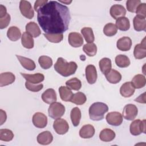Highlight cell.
<instances>
[{"label": "cell", "mask_w": 146, "mask_h": 146, "mask_svg": "<svg viewBox=\"0 0 146 146\" xmlns=\"http://www.w3.org/2000/svg\"><path fill=\"white\" fill-rule=\"evenodd\" d=\"M68 40L69 44L73 47H79L83 44L82 36L78 33H70L68 35Z\"/></svg>", "instance_id": "obj_11"}, {"label": "cell", "mask_w": 146, "mask_h": 146, "mask_svg": "<svg viewBox=\"0 0 146 146\" xmlns=\"http://www.w3.org/2000/svg\"><path fill=\"white\" fill-rule=\"evenodd\" d=\"M115 132L109 128L103 129L99 134L100 139L104 142H110L115 137Z\"/></svg>", "instance_id": "obj_26"}, {"label": "cell", "mask_w": 146, "mask_h": 146, "mask_svg": "<svg viewBox=\"0 0 146 146\" xmlns=\"http://www.w3.org/2000/svg\"><path fill=\"white\" fill-rule=\"evenodd\" d=\"M48 115L54 119L62 117L65 112L64 106L59 102H54L50 104L48 109Z\"/></svg>", "instance_id": "obj_4"}, {"label": "cell", "mask_w": 146, "mask_h": 146, "mask_svg": "<svg viewBox=\"0 0 146 146\" xmlns=\"http://www.w3.org/2000/svg\"><path fill=\"white\" fill-rule=\"evenodd\" d=\"M86 78L89 84H94L97 79V71L94 65L89 64L86 67Z\"/></svg>", "instance_id": "obj_14"}, {"label": "cell", "mask_w": 146, "mask_h": 146, "mask_svg": "<svg viewBox=\"0 0 146 146\" xmlns=\"http://www.w3.org/2000/svg\"><path fill=\"white\" fill-rule=\"evenodd\" d=\"M52 140L53 136L52 133L48 131L41 132L37 136V141L41 145H48L52 141Z\"/></svg>", "instance_id": "obj_20"}, {"label": "cell", "mask_w": 146, "mask_h": 146, "mask_svg": "<svg viewBox=\"0 0 146 146\" xmlns=\"http://www.w3.org/2000/svg\"><path fill=\"white\" fill-rule=\"evenodd\" d=\"M107 122L113 126H119L123 122V117L121 114L116 111L109 112L106 117Z\"/></svg>", "instance_id": "obj_9"}, {"label": "cell", "mask_w": 146, "mask_h": 146, "mask_svg": "<svg viewBox=\"0 0 146 146\" xmlns=\"http://www.w3.org/2000/svg\"><path fill=\"white\" fill-rule=\"evenodd\" d=\"M108 111V106L102 102H95L89 108V116L94 121L102 120L104 117V114Z\"/></svg>", "instance_id": "obj_3"}, {"label": "cell", "mask_w": 146, "mask_h": 146, "mask_svg": "<svg viewBox=\"0 0 146 146\" xmlns=\"http://www.w3.org/2000/svg\"><path fill=\"white\" fill-rule=\"evenodd\" d=\"M15 80V75L10 72L1 73L0 75V86L3 87L12 84Z\"/></svg>", "instance_id": "obj_18"}, {"label": "cell", "mask_w": 146, "mask_h": 146, "mask_svg": "<svg viewBox=\"0 0 146 146\" xmlns=\"http://www.w3.org/2000/svg\"><path fill=\"white\" fill-rule=\"evenodd\" d=\"M59 92L61 99L64 102L70 101L73 95L71 89L66 86H60L59 88Z\"/></svg>", "instance_id": "obj_30"}, {"label": "cell", "mask_w": 146, "mask_h": 146, "mask_svg": "<svg viewBox=\"0 0 146 146\" xmlns=\"http://www.w3.org/2000/svg\"><path fill=\"white\" fill-rule=\"evenodd\" d=\"M145 38H144L141 43L137 44L134 48L133 55L136 59H141L146 56V46Z\"/></svg>", "instance_id": "obj_13"}, {"label": "cell", "mask_w": 146, "mask_h": 146, "mask_svg": "<svg viewBox=\"0 0 146 146\" xmlns=\"http://www.w3.org/2000/svg\"><path fill=\"white\" fill-rule=\"evenodd\" d=\"M140 0H128L126 2L127 9L131 13H135L137 6L140 4Z\"/></svg>", "instance_id": "obj_43"}, {"label": "cell", "mask_w": 146, "mask_h": 146, "mask_svg": "<svg viewBox=\"0 0 146 146\" xmlns=\"http://www.w3.org/2000/svg\"><path fill=\"white\" fill-rule=\"evenodd\" d=\"M48 1L47 0H37V1H36L34 3V10L36 11H37V10H38L39 8H40L44 5L48 3Z\"/></svg>", "instance_id": "obj_47"}, {"label": "cell", "mask_w": 146, "mask_h": 146, "mask_svg": "<svg viewBox=\"0 0 146 146\" xmlns=\"http://www.w3.org/2000/svg\"><path fill=\"white\" fill-rule=\"evenodd\" d=\"M117 32V29L115 25L112 23L106 24L103 28V33L107 36H112Z\"/></svg>", "instance_id": "obj_40"}, {"label": "cell", "mask_w": 146, "mask_h": 146, "mask_svg": "<svg viewBox=\"0 0 146 146\" xmlns=\"http://www.w3.org/2000/svg\"><path fill=\"white\" fill-rule=\"evenodd\" d=\"M10 15L8 13L5 17L0 18V29H3L7 27L10 23Z\"/></svg>", "instance_id": "obj_46"}, {"label": "cell", "mask_w": 146, "mask_h": 146, "mask_svg": "<svg viewBox=\"0 0 146 146\" xmlns=\"http://www.w3.org/2000/svg\"><path fill=\"white\" fill-rule=\"evenodd\" d=\"M66 85L71 90L79 91L81 88L82 83L79 79L76 78H73L67 80L66 82Z\"/></svg>", "instance_id": "obj_38"}, {"label": "cell", "mask_w": 146, "mask_h": 146, "mask_svg": "<svg viewBox=\"0 0 146 146\" xmlns=\"http://www.w3.org/2000/svg\"><path fill=\"white\" fill-rule=\"evenodd\" d=\"M87 98L85 94L82 92H78L73 94L70 101L76 105H82L86 103Z\"/></svg>", "instance_id": "obj_35"}, {"label": "cell", "mask_w": 146, "mask_h": 146, "mask_svg": "<svg viewBox=\"0 0 146 146\" xmlns=\"http://www.w3.org/2000/svg\"><path fill=\"white\" fill-rule=\"evenodd\" d=\"M7 36L10 40L15 42L21 37V32L17 27L11 26L7 30Z\"/></svg>", "instance_id": "obj_27"}, {"label": "cell", "mask_w": 146, "mask_h": 146, "mask_svg": "<svg viewBox=\"0 0 146 146\" xmlns=\"http://www.w3.org/2000/svg\"><path fill=\"white\" fill-rule=\"evenodd\" d=\"M110 15L115 19H117L120 17H123L126 14V10L121 5H113L110 9Z\"/></svg>", "instance_id": "obj_12"}, {"label": "cell", "mask_w": 146, "mask_h": 146, "mask_svg": "<svg viewBox=\"0 0 146 146\" xmlns=\"http://www.w3.org/2000/svg\"><path fill=\"white\" fill-rule=\"evenodd\" d=\"M14 137L13 132L9 129H0V140L4 141H10Z\"/></svg>", "instance_id": "obj_41"}, {"label": "cell", "mask_w": 146, "mask_h": 146, "mask_svg": "<svg viewBox=\"0 0 146 146\" xmlns=\"http://www.w3.org/2000/svg\"><path fill=\"white\" fill-rule=\"evenodd\" d=\"M45 38L50 42L52 43H59L63 38V34H46L44 33Z\"/></svg>", "instance_id": "obj_42"}, {"label": "cell", "mask_w": 146, "mask_h": 146, "mask_svg": "<svg viewBox=\"0 0 146 146\" xmlns=\"http://www.w3.org/2000/svg\"><path fill=\"white\" fill-rule=\"evenodd\" d=\"M19 10L21 14L28 19H32L34 16V12L31 3L27 1H21L19 3Z\"/></svg>", "instance_id": "obj_8"}, {"label": "cell", "mask_w": 146, "mask_h": 146, "mask_svg": "<svg viewBox=\"0 0 146 146\" xmlns=\"http://www.w3.org/2000/svg\"><path fill=\"white\" fill-rule=\"evenodd\" d=\"M107 80L112 84H116L121 79V75L116 70L111 69L105 75Z\"/></svg>", "instance_id": "obj_24"}, {"label": "cell", "mask_w": 146, "mask_h": 146, "mask_svg": "<svg viewBox=\"0 0 146 146\" xmlns=\"http://www.w3.org/2000/svg\"><path fill=\"white\" fill-rule=\"evenodd\" d=\"M83 50L89 56H94L97 52V47L94 43H90L84 44Z\"/></svg>", "instance_id": "obj_39"}, {"label": "cell", "mask_w": 146, "mask_h": 146, "mask_svg": "<svg viewBox=\"0 0 146 146\" xmlns=\"http://www.w3.org/2000/svg\"><path fill=\"white\" fill-rule=\"evenodd\" d=\"M145 120L141 121L139 119H136L133 121L130 124V132L133 136L139 135L141 133H145Z\"/></svg>", "instance_id": "obj_5"}, {"label": "cell", "mask_w": 146, "mask_h": 146, "mask_svg": "<svg viewBox=\"0 0 146 146\" xmlns=\"http://www.w3.org/2000/svg\"><path fill=\"white\" fill-rule=\"evenodd\" d=\"M135 88L131 82H127L123 84L120 88V94L125 98L131 97L135 92Z\"/></svg>", "instance_id": "obj_19"}, {"label": "cell", "mask_w": 146, "mask_h": 146, "mask_svg": "<svg viewBox=\"0 0 146 146\" xmlns=\"http://www.w3.org/2000/svg\"><path fill=\"white\" fill-rule=\"evenodd\" d=\"M135 101L141 103H145V93L144 92L140 95L138 98L135 99Z\"/></svg>", "instance_id": "obj_49"}, {"label": "cell", "mask_w": 146, "mask_h": 146, "mask_svg": "<svg viewBox=\"0 0 146 146\" xmlns=\"http://www.w3.org/2000/svg\"><path fill=\"white\" fill-rule=\"evenodd\" d=\"M25 87L28 90L30 91L38 92L43 88V85L42 83L36 85V84H33L26 81L25 83Z\"/></svg>", "instance_id": "obj_44"}, {"label": "cell", "mask_w": 146, "mask_h": 146, "mask_svg": "<svg viewBox=\"0 0 146 146\" xmlns=\"http://www.w3.org/2000/svg\"><path fill=\"white\" fill-rule=\"evenodd\" d=\"M99 66L101 72L105 75L112 68L111 60L108 58H103L99 61Z\"/></svg>", "instance_id": "obj_29"}, {"label": "cell", "mask_w": 146, "mask_h": 146, "mask_svg": "<svg viewBox=\"0 0 146 146\" xmlns=\"http://www.w3.org/2000/svg\"><path fill=\"white\" fill-rule=\"evenodd\" d=\"M26 31L34 38L39 36L41 34L38 25L34 22H30L26 25Z\"/></svg>", "instance_id": "obj_23"}, {"label": "cell", "mask_w": 146, "mask_h": 146, "mask_svg": "<svg viewBox=\"0 0 146 146\" xmlns=\"http://www.w3.org/2000/svg\"><path fill=\"white\" fill-rule=\"evenodd\" d=\"M135 88H141L144 87L146 83L145 78L144 75L141 74L136 75L132 79L131 82Z\"/></svg>", "instance_id": "obj_31"}, {"label": "cell", "mask_w": 146, "mask_h": 146, "mask_svg": "<svg viewBox=\"0 0 146 146\" xmlns=\"http://www.w3.org/2000/svg\"><path fill=\"white\" fill-rule=\"evenodd\" d=\"M134 29L137 31H145L146 21L145 18L136 15L133 20Z\"/></svg>", "instance_id": "obj_25"}, {"label": "cell", "mask_w": 146, "mask_h": 146, "mask_svg": "<svg viewBox=\"0 0 146 146\" xmlns=\"http://www.w3.org/2000/svg\"><path fill=\"white\" fill-rule=\"evenodd\" d=\"M21 43L24 47L28 49L32 48L34 47V43L33 36L27 32L23 33L21 36Z\"/></svg>", "instance_id": "obj_32"}, {"label": "cell", "mask_w": 146, "mask_h": 146, "mask_svg": "<svg viewBox=\"0 0 146 146\" xmlns=\"http://www.w3.org/2000/svg\"><path fill=\"white\" fill-rule=\"evenodd\" d=\"M15 56L18 58L22 66L25 69L29 71H33L35 68V63L32 59L18 55H16Z\"/></svg>", "instance_id": "obj_21"}, {"label": "cell", "mask_w": 146, "mask_h": 146, "mask_svg": "<svg viewBox=\"0 0 146 146\" xmlns=\"http://www.w3.org/2000/svg\"><path fill=\"white\" fill-rule=\"evenodd\" d=\"M0 118H1V125H2L6 120L7 115L5 111L2 110H0Z\"/></svg>", "instance_id": "obj_48"}, {"label": "cell", "mask_w": 146, "mask_h": 146, "mask_svg": "<svg viewBox=\"0 0 146 146\" xmlns=\"http://www.w3.org/2000/svg\"><path fill=\"white\" fill-rule=\"evenodd\" d=\"M32 121L34 125L38 128H43L47 124V117L42 112H36L34 114Z\"/></svg>", "instance_id": "obj_10"}, {"label": "cell", "mask_w": 146, "mask_h": 146, "mask_svg": "<svg viewBox=\"0 0 146 146\" xmlns=\"http://www.w3.org/2000/svg\"><path fill=\"white\" fill-rule=\"evenodd\" d=\"M115 63L119 67L125 68L129 66L130 60L125 55H118L115 58Z\"/></svg>", "instance_id": "obj_34"}, {"label": "cell", "mask_w": 146, "mask_h": 146, "mask_svg": "<svg viewBox=\"0 0 146 146\" xmlns=\"http://www.w3.org/2000/svg\"><path fill=\"white\" fill-rule=\"evenodd\" d=\"M136 15L145 18L146 17V4L145 3H140L137 7L136 12Z\"/></svg>", "instance_id": "obj_45"}, {"label": "cell", "mask_w": 146, "mask_h": 146, "mask_svg": "<svg viewBox=\"0 0 146 146\" xmlns=\"http://www.w3.org/2000/svg\"><path fill=\"white\" fill-rule=\"evenodd\" d=\"M78 68L77 64L74 62H67L63 58H58L54 64L55 70L63 76H69L76 72Z\"/></svg>", "instance_id": "obj_2"}, {"label": "cell", "mask_w": 146, "mask_h": 146, "mask_svg": "<svg viewBox=\"0 0 146 146\" xmlns=\"http://www.w3.org/2000/svg\"><path fill=\"white\" fill-rule=\"evenodd\" d=\"M59 2H61V3H66L67 5H68V4H70L72 2V1H60Z\"/></svg>", "instance_id": "obj_51"}, {"label": "cell", "mask_w": 146, "mask_h": 146, "mask_svg": "<svg viewBox=\"0 0 146 146\" xmlns=\"http://www.w3.org/2000/svg\"><path fill=\"white\" fill-rule=\"evenodd\" d=\"M95 128L91 124L83 125L79 131V136L83 139H89L93 137L95 134Z\"/></svg>", "instance_id": "obj_22"}, {"label": "cell", "mask_w": 146, "mask_h": 146, "mask_svg": "<svg viewBox=\"0 0 146 146\" xmlns=\"http://www.w3.org/2000/svg\"><path fill=\"white\" fill-rule=\"evenodd\" d=\"M7 14V10L5 6L0 5V18L5 17Z\"/></svg>", "instance_id": "obj_50"}, {"label": "cell", "mask_w": 146, "mask_h": 146, "mask_svg": "<svg viewBox=\"0 0 146 146\" xmlns=\"http://www.w3.org/2000/svg\"><path fill=\"white\" fill-rule=\"evenodd\" d=\"M38 62L40 66L44 70L50 68L52 65V59L50 57L45 55L40 56L38 59Z\"/></svg>", "instance_id": "obj_37"}, {"label": "cell", "mask_w": 146, "mask_h": 146, "mask_svg": "<svg viewBox=\"0 0 146 146\" xmlns=\"http://www.w3.org/2000/svg\"><path fill=\"white\" fill-rule=\"evenodd\" d=\"M132 46V40L128 36H123L117 41V48L121 51H127L131 49Z\"/></svg>", "instance_id": "obj_17"}, {"label": "cell", "mask_w": 146, "mask_h": 146, "mask_svg": "<svg viewBox=\"0 0 146 146\" xmlns=\"http://www.w3.org/2000/svg\"><path fill=\"white\" fill-rule=\"evenodd\" d=\"M53 128L56 133L59 135H64L68 132L69 125L66 120L58 118L54 121Z\"/></svg>", "instance_id": "obj_7"}, {"label": "cell", "mask_w": 146, "mask_h": 146, "mask_svg": "<svg viewBox=\"0 0 146 146\" xmlns=\"http://www.w3.org/2000/svg\"><path fill=\"white\" fill-rule=\"evenodd\" d=\"M81 116V111L79 108L74 107L71 110L70 117L71 122L74 127H77L79 124Z\"/></svg>", "instance_id": "obj_33"}, {"label": "cell", "mask_w": 146, "mask_h": 146, "mask_svg": "<svg viewBox=\"0 0 146 146\" xmlns=\"http://www.w3.org/2000/svg\"><path fill=\"white\" fill-rule=\"evenodd\" d=\"M42 99L44 103L49 104L56 102L57 100V97L55 90L52 88L47 89L42 94Z\"/></svg>", "instance_id": "obj_16"}, {"label": "cell", "mask_w": 146, "mask_h": 146, "mask_svg": "<svg viewBox=\"0 0 146 146\" xmlns=\"http://www.w3.org/2000/svg\"><path fill=\"white\" fill-rule=\"evenodd\" d=\"M138 113V110L136 106L132 104L125 105L123 108L122 115L123 117L127 120H133L135 119Z\"/></svg>", "instance_id": "obj_6"}, {"label": "cell", "mask_w": 146, "mask_h": 146, "mask_svg": "<svg viewBox=\"0 0 146 146\" xmlns=\"http://www.w3.org/2000/svg\"><path fill=\"white\" fill-rule=\"evenodd\" d=\"M115 26L117 29L121 31H127L130 27L129 20L125 17H120L116 19Z\"/></svg>", "instance_id": "obj_28"}, {"label": "cell", "mask_w": 146, "mask_h": 146, "mask_svg": "<svg viewBox=\"0 0 146 146\" xmlns=\"http://www.w3.org/2000/svg\"><path fill=\"white\" fill-rule=\"evenodd\" d=\"M36 12L38 22L44 33L63 34L68 30L71 15L66 6L50 1Z\"/></svg>", "instance_id": "obj_1"}, {"label": "cell", "mask_w": 146, "mask_h": 146, "mask_svg": "<svg viewBox=\"0 0 146 146\" xmlns=\"http://www.w3.org/2000/svg\"><path fill=\"white\" fill-rule=\"evenodd\" d=\"M81 33L88 43H93L95 37L92 29L91 27H83L81 30Z\"/></svg>", "instance_id": "obj_36"}, {"label": "cell", "mask_w": 146, "mask_h": 146, "mask_svg": "<svg viewBox=\"0 0 146 146\" xmlns=\"http://www.w3.org/2000/svg\"><path fill=\"white\" fill-rule=\"evenodd\" d=\"M20 74L26 80L27 82H29L33 84L40 83L44 79V75L40 73H36L34 74H27L20 72Z\"/></svg>", "instance_id": "obj_15"}]
</instances>
